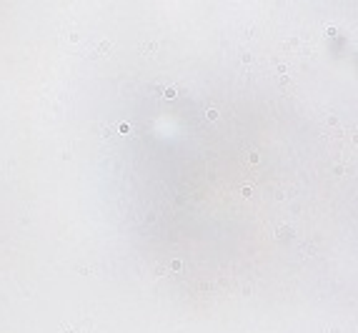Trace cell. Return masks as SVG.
Listing matches in <instances>:
<instances>
[{"label": "cell", "instance_id": "6da1fadb", "mask_svg": "<svg viewBox=\"0 0 358 333\" xmlns=\"http://www.w3.org/2000/svg\"><path fill=\"white\" fill-rule=\"evenodd\" d=\"M206 118H208V120H215V118H218V110H213V108H210V110L206 113Z\"/></svg>", "mask_w": 358, "mask_h": 333}, {"label": "cell", "instance_id": "7a4b0ae2", "mask_svg": "<svg viewBox=\"0 0 358 333\" xmlns=\"http://www.w3.org/2000/svg\"><path fill=\"white\" fill-rule=\"evenodd\" d=\"M170 268H173V271H180V268H183V263H180V260H173Z\"/></svg>", "mask_w": 358, "mask_h": 333}, {"label": "cell", "instance_id": "3957f363", "mask_svg": "<svg viewBox=\"0 0 358 333\" xmlns=\"http://www.w3.org/2000/svg\"><path fill=\"white\" fill-rule=\"evenodd\" d=\"M165 98H175V88H168L165 90Z\"/></svg>", "mask_w": 358, "mask_h": 333}]
</instances>
